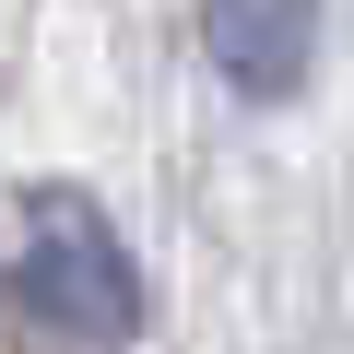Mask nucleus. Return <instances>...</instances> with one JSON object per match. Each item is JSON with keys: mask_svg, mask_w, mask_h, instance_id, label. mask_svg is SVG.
Wrapping results in <instances>:
<instances>
[{"mask_svg": "<svg viewBox=\"0 0 354 354\" xmlns=\"http://www.w3.org/2000/svg\"><path fill=\"white\" fill-rule=\"evenodd\" d=\"M12 307L71 330V342H130L142 330V260L95 213V189H24V248H12Z\"/></svg>", "mask_w": 354, "mask_h": 354, "instance_id": "1", "label": "nucleus"}, {"mask_svg": "<svg viewBox=\"0 0 354 354\" xmlns=\"http://www.w3.org/2000/svg\"><path fill=\"white\" fill-rule=\"evenodd\" d=\"M201 59L248 106L307 95V71H319V0H201Z\"/></svg>", "mask_w": 354, "mask_h": 354, "instance_id": "2", "label": "nucleus"}]
</instances>
